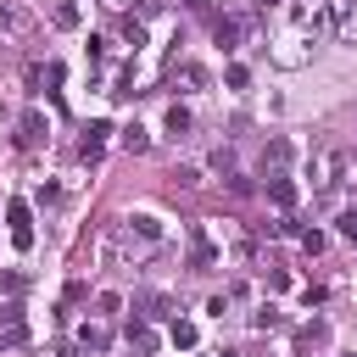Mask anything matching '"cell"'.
<instances>
[{"instance_id":"cell-2","label":"cell","mask_w":357,"mask_h":357,"mask_svg":"<svg viewBox=\"0 0 357 357\" xmlns=\"http://www.w3.org/2000/svg\"><path fill=\"white\" fill-rule=\"evenodd\" d=\"M351 11H357V0H324V28H351Z\"/></svg>"},{"instance_id":"cell-15","label":"cell","mask_w":357,"mask_h":357,"mask_svg":"<svg viewBox=\"0 0 357 357\" xmlns=\"http://www.w3.org/2000/svg\"><path fill=\"white\" fill-rule=\"evenodd\" d=\"M340 234H346V240L357 245V212H346V218H340Z\"/></svg>"},{"instance_id":"cell-17","label":"cell","mask_w":357,"mask_h":357,"mask_svg":"<svg viewBox=\"0 0 357 357\" xmlns=\"http://www.w3.org/2000/svg\"><path fill=\"white\" fill-rule=\"evenodd\" d=\"M223 357H240V351H223Z\"/></svg>"},{"instance_id":"cell-14","label":"cell","mask_w":357,"mask_h":357,"mask_svg":"<svg viewBox=\"0 0 357 357\" xmlns=\"http://www.w3.org/2000/svg\"><path fill=\"white\" fill-rule=\"evenodd\" d=\"M145 145H151V139H145V128H123V151H134V156H139Z\"/></svg>"},{"instance_id":"cell-8","label":"cell","mask_w":357,"mask_h":357,"mask_svg":"<svg viewBox=\"0 0 357 357\" xmlns=\"http://www.w3.org/2000/svg\"><path fill=\"white\" fill-rule=\"evenodd\" d=\"M50 22L56 28H78V6L73 0H50Z\"/></svg>"},{"instance_id":"cell-5","label":"cell","mask_w":357,"mask_h":357,"mask_svg":"<svg viewBox=\"0 0 357 357\" xmlns=\"http://www.w3.org/2000/svg\"><path fill=\"white\" fill-rule=\"evenodd\" d=\"M212 39H218L223 50H234V39H240V17H212Z\"/></svg>"},{"instance_id":"cell-4","label":"cell","mask_w":357,"mask_h":357,"mask_svg":"<svg viewBox=\"0 0 357 357\" xmlns=\"http://www.w3.org/2000/svg\"><path fill=\"white\" fill-rule=\"evenodd\" d=\"M128 346H134L139 357H151V351H156V335H151V324H145V318H134V324H128Z\"/></svg>"},{"instance_id":"cell-10","label":"cell","mask_w":357,"mask_h":357,"mask_svg":"<svg viewBox=\"0 0 357 357\" xmlns=\"http://www.w3.org/2000/svg\"><path fill=\"white\" fill-rule=\"evenodd\" d=\"M167 134H173V139L190 134V106H167Z\"/></svg>"},{"instance_id":"cell-7","label":"cell","mask_w":357,"mask_h":357,"mask_svg":"<svg viewBox=\"0 0 357 357\" xmlns=\"http://www.w3.org/2000/svg\"><path fill=\"white\" fill-rule=\"evenodd\" d=\"M167 340H173L178 351H190V346H195L201 335H195V324H190V318H173V329H167Z\"/></svg>"},{"instance_id":"cell-3","label":"cell","mask_w":357,"mask_h":357,"mask_svg":"<svg viewBox=\"0 0 357 357\" xmlns=\"http://www.w3.org/2000/svg\"><path fill=\"white\" fill-rule=\"evenodd\" d=\"M106 134H112V123H89V134H84L78 156H84V162H95V156H100V145H106Z\"/></svg>"},{"instance_id":"cell-12","label":"cell","mask_w":357,"mask_h":357,"mask_svg":"<svg viewBox=\"0 0 357 357\" xmlns=\"http://www.w3.org/2000/svg\"><path fill=\"white\" fill-rule=\"evenodd\" d=\"M128 223H134V234H139V240H156V234H162V229H156V218H151V212H139V218H128Z\"/></svg>"},{"instance_id":"cell-11","label":"cell","mask_w":357,"mask_h":357,"mask_svg":"<svg viewBox=\"0 0 357 357\" xmlns=\"http://www.w3.org/2000/svg\"><path fill=\"white\" fill-rule=\"evenodd\" d=\"M84 351H106V324H84Z\"/></svg>"},{"instance_id":"cell-1","label":"cell","mask_w":357,"mask_h":357,"mask_svg":"<svg viewBox=\"0 0 357 357\" xmlns=\"http://www.w3.org/2000/svg\"><path fill=\"white\" fill-rule=\"evenodd\" d=\"M6 223H11V245L28 251V245H33V212H28L22 201H11V206H6Z\"/></svg>"},{"instance_id":"cell-9","label":"cell","mask_w":357,"mask_h":357,"mask_svg":"<svg viewBox=\"0 0 357 357\" xmlns=\"http://www.w3.org/2000/svg\"><path fill=\"white\" fill-rule=\"evenodd\" d=\"M17 139H22V145H39V139H45V117H39V112H22V134H17Z\"/></svg>"},{"instance_id":"cell-6","label":"cell","mask_w":357,"mask_h":357,"mask_svg":"<svg viewBox=\"0 0 357 357\" xmlns=\"http://www.w3.org/2000/svg\"><path fill=\"white\" fill-rule=\"evenodd\" d=\"M268 195H273V206H284V212L296 206V184H290L284 173H273V178H268Z\"/></svg>"},{"instance_id":"cell-13","label":"cell","mask_w":357,"mask_h":357,"mask_svg":"<svg viewBox=\"0 0 357 357\" xmlns=\"http://www.w3.org/2000/svg\"><path fill=\"white\" fill-rule=\"evenodd\" d=\"M134 307H151V318H167V312H173V301H167V296H139Z\"/></svg>"},{"instance_id":"cell-16","label":"cell","mask_w":357,"mask_h":357,"mask_svg":"<svg viewBox=\"0 0 357 357\" xmlns=\"http://www.w3.org/2000/svg\"><path fill=\"white\" fill-rule=\"evenodd\" d=\"M257 6H262V11H268V6H279V0H257Z\"/></svg>"}]
</instances>
